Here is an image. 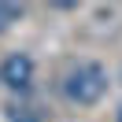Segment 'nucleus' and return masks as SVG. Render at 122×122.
Wrapping results in <instances>:
<instances>
[{"instance_id": "nucleus-2", "label": "nucleus", "mask_w": 122, "mask_h": 122, "mask_svg": "<svg viewBox=\"0 0 122 122\" xmlns=\"http://www.w3.org/2000/svg\"><path fill=\"white\" fill-rule=\"evenodd\" d=\"M0 81L8 85V89H30L33 85V59L30 56H22V52H15V56H8V59L0 63Z\"/></svg>"}, {"instance_id": "nucleus-3", "label": "nucleus", "mask_w": 122, "mask_h": 122, "mask_svg": "<svg viewBox=\"0 0 122 122\" xmlns=\"http://www.w3.org/2000/svg\"><path fill=\"white\" fill-rule=\"evenodd\" d=\"M19 19H22V8H19V4H8V0H0V33H8Z\"/></svg>"}, {"instance_id": "nucleus-1", "label": "nucleus", "mask_w": 122, "mask_h": 122, "mask_svg": "<svg viewBox=\"0 0 122 122\" xmlns=\"http://www.w3.org/2000/svg\"><path fill=\"white\" fill-rule=\"evenodd\" d=\"M63 92H67V100H74V104H81V107L96 104L107 92V70L100 67V63H78L67 74V81H63Z\"/></svg>"}, {"instance_id": "nucleus-5", "label": "nucleus", "mask_w": 122, "mask_h": 122, "mask_svg": "<svg viewBox=\"0 0 122 122\" xmlns=\"http://www.w3.org/2000/svg\"><path fill=\"white\" fill-rule=\"evenodd\" d=\"M115 122H122V104H118V115H115Z\"/></svg>"}, {"instance_id": "nucleus-4", "label": "nucleus", "mask_w": 122, "mask_h": 122, "mask_svg": "<svg viewBox=\"0 0 122 122\" xmlns=\"http://www.w3.org/2000/svg\"><path fill=\"white\" fill-rule=\"evenodd\" d=\"M8 122H41L33 107H8Z\"/></svg>"}]
</instances>
